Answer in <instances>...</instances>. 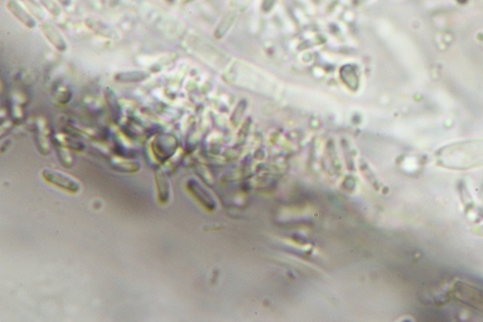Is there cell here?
<instances>
[{"instance_id": "cell-10", "label": "cell", "mask_w": 483, "mask_h": 322, "mask_svg": "<svg viewBox=\"0 0 483 322\" xmlns=\"http://www.w3.org/2000/svg\"><path fill=\"white\" fill-rule=\"evenodd\" d=\"M41 6H43L51 16L59 17L61 14V8L55 0H37Z\"/></svg>"}, {"instance_id": "cell-8", "label": "cell", "mask_w": 483, "mask_h": 322, "mask_svg": "<svg viewBox=\"0 0 483 322\" xmlns=\"http://www.w3.org/2000/svg\"><path fill=\"white\" fill-rule=\"evenodd\" d=\"M112 166L118 171H125V172H134L140 169V165L138 162L134 161H127V160H113Z\"/></svg>"}, {"instance_id": "cell-12", "label": "cell", "mask_w": 483, "mask_h": 322, "mask_svg": "<svg viewBox=\"0 0 483 322\" xmlns=\"http://www.w3.org/2000/svg\"><path fill=\"white\" fill-rule=\"evenodd\" d=\"M61 5L65 6V7H68L71 3H72V0H57Z\"/></svg>"}, {"instance_id": "cell-6", "label": "cell", "mask_w": 483, "mask_h": 322, "mask_svg": "<svg viewBox=\"0 0 483 322\" xmlns=\"http://www.w3.org/2000/svg\"><path fill=\"white\" fill-rule=\"evenodd\" d=\"M156 182L158 185V192L160 194V200L163 203H166L169 196V184L165 172H163L162 170L157 171Z\"/></svg>"}, {"instance_id": "cell-13", "label": "cell", "mask_w": 483, "mask_h": 322, "mask_svg": "<svg viewBox=\"0 0 483 322\" xmlns=\"http://www.w3.org/2000/svg\"><path fill=\"white\" fill-rule=\"evenodd\" d=\"M165 1H167L168 3H174L175 2V0H165Z\"/></svg>"}, {"instance_id": "cell-9", "label": "cell", "mask_w": 483, "mask_h": 322, "mask_svg": "<svg viewBox=\"0 0 483 322\" xmlns=\"http://www.w3.org/2000/svg\"><path fill=\"white\" fill-rule=\"evenodd\" d=\"M104 97L107 105L109 106L110 109L112 110V113L118 114L119 113V106H118V99H117L115 92L110 88V87H105L104 89Z\"/></svg>"}, {"instance_id": "cell-5", "label": "cell", "mask_w": 483, "mask_h": 322, "mask_svg": "<svg viewBox=\"0 0 483 322\" xmlns=\"http://www.w3.org/2000/svg\"><path fill=\"white\" fill-rule=\"evenodd\" d=\"M85 24L94 33L100 35L101 37H104L107 39H114L117 37L116 32L112 29V27H110L108 24H106L105 22L101 21L98 18L88 17L85 19Z\"/></svg>"}, {"instance_id": "cell-1", "label": "cell", "mask_w": 483, "mask_h": 322, "mask_svg": "<svg viewBox=\"0 0 483 322\" xmlns=\"http://www.w3.org/2000/svg\"><path fill=\"white\" fill-rule=\"evenodd\" d=\"M42 176L50 184L58 187L69 193L76 194L81 190V183L66 172L46 168L42 170Z\"/></svg>"}, {"instance_id": "cell-4", "label": "cell", "mask_w": 483, "mask_h": 322, "mask_svg": "<svg viewBox=\"0 0 483 322\" xmlns=\"http://www.w3.org/2000/svg\"><path fill=\"white\" fill-rule=\"evenodd\" d=\"M151 74L143 70L119 72L114 75V81L119 84H139L150 78Z\"/></svg>"}, {"instance_id": "cell-14", "label": "cell", "mask_w": 483, "mask_h": 322, "mask_svg": "<svg viewBox=\"0 0 483 322\" xmlns=\"http://www.w3.org/2000/svg\"><path fill=\"white\" fill-rule=\"evenodd\" d=\"M185 2H192V1H194V0H184Z\"/></svg>"}, {"instance_id": "cell-3", "label": "cell", "mask_w": 483, "mask_h": 322, "mask_svg": "<svg viewBox=\"0 0 483 322\" xmlns=\"http://www.w3.org/2000/svg\"><path fill=\"white\" fill-rule=\"evenodd\" d=\"M7 9L24 26L30 29L36 27V19L17 0H9L7 2Z\"/></svg>"}, {"instance_id": "cell-11", "label": "cell", "mask_w": 483, "mask_h": 322, "mask_svg": "<svg viewBox=\"0 0 483 322\" xmlns=\"http://www.w3.org/2000/svg\"><path fill=\"white\" fill-rule=\"evenodd\" d=\"M22 1L25 2V4L27 5V8L30 9V11L33 13L34 16H36L39 19H43L45 17L44 11L37 4V2H35L34 0H22Z\"/></svg>"}, {"instance_id": "cell-2", "label": "cell", "mask_w": 483, "mask_h": 322, "mask_svg": "<svg viewBox=\"0 0 483 322\" xmlns=\"http://www.w3.org/2000/svg\"><path fill=\"white\" fill-rule=\"evenodd\" d=\"M41 29L46 39L54 47L55 50L60 52H65L68 50V44L63 35L50 21H43L41 23Z\"/></svg>"}, {"instance_id": "cell-7", "label": "cell", "mask_w": 483, "mask_h": 322, "mask_svg": "<svg viewBox=\"0 0 483 322\" xmlns=\"http://www.w3.org/2000/svg\"><path fill=\"white\" fill-rule=\"evenodd\" d=\"M188 189L193 193V195L199 201L200 203L209 206V204H212V201L210 200V197L208 195H204V190L193 180L189 181L188 183Z\"/></svg>"}]
</instances>
